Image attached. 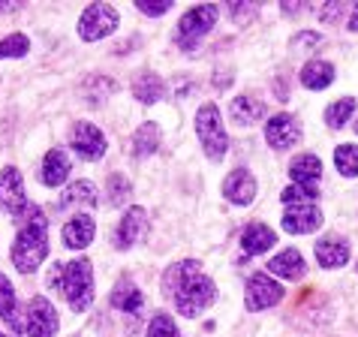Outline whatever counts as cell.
<instances>
[{"instance_id": "6da1fadb", "label": "cell", "mask_w": 358, "mask_h": 337, "mask_svg": "<svg viewBox=\"0 0 358 337\" xmlns=\"http://www.w3.org/2000/svg\"><path fill=\"white\" fill-rule=\"evenodd\" d=\"M163 289L169 299L175 301L178 313L187 316V320H193V316L208 310L217 299L214 280L208 274H202V265L196 259H184V262L172 265L163 277Z\"/></svg>"}, {"instance_id": "7a4b0ae2", "label": "cell", "mask_w": 358, "mask_h": 337, "mask_svg": "<svg viewBox=\"0 0 358 337\" xmlns=\"http://www.w3.org/2000/svg\"><path fill=\"white\" fill-rule=\"evenodd\" d=\"M48 286L64 295L73 313H85L94 304V268L85 256L73 262H57L48 271Z\"/></svg>"}, {"instance_id": "3957f363", "label": "cell", "mask_w": 358, "mask_h": 337, "mask_svg": "<svg viewBox=\"0 0 358 337\" xmlns=\"http://www.w3.org/2000/svg\"><path fill=\"white\" fill-rule=\"evenodd\" d=\"M48 223L43 211L34 205L31 214L24 217L22 223H18V235H15V244H13V265L22 274H34L39 265L45 262L48 256Z\"/></svg>"}, {"instance_id": "277c9868", "label": "cell", "mask_w": 358, "mask_h": 337, "mask_svg": "<svg viewBox=\"0 0 358 337\" xmlns=\"http://www.w3.org/2000/svg\"><path fill=\"white\" fill-rule=\"evenodd\" d=\"M196 133H199V142H202V151L208 154V160H223L229 151V136L220 121V108L214 103H205L196 112Z\"/></svg>"}, {"instance_id": "5b68a950", "label": "cell", "mask_w": 358, "mask_h": 337, "mask_svg": "<svg viewBox=\"0 0 358 337\" xmlns=\"http://www.w3.org/2000/svg\"><path fill=\"white\" fill-rule=\"evenodd\" d=\"M217 15H220V6H214V3L187 9V13L181 15V22H178L175 43L181 45L184 52H193V48L202 43V36L217 24Z\"/></svg>"}, {"instance_id": "8992f818", "label": "cell", "mask_w": 358, "mask_h": 337, "mask_svg": "<svg viewBox=\"0 0 358 337\" xmlns=\"http://www.w3.org/2000/svg\"><path fill=\"white\" fill-rule=\"evenodd\" d=\"M31 202H27V193H24V181H22V172L13 166H6L0 172V211L9 214L15 223H22L27 214H31Z\"/></svg>"}, {"instance_id": "52a82bcc", "label": "cell", "mask_w": 358, "mask_h": 337, "mask_svg": "<svg viewBox=\"0 0 358 337\" xmlns=\"http://www.w3.org/2000/svg\"><path fill=\"white\" fill-rule=\"evenodd\" d=\"M115 27H117V9L108 3H91L78 18V36L85 43L106 39L108 34H115Z\"/></svg>"}, {"instance_id": "ba28073f", "label": "cell", "mask_w": 358, "mask_h": 337, "mask_svg": "<svg viewBox=\"0 0 358 337\" xmlns=\"http://www.w3.org/2000/svg\"><path fill=\"white\" fill-rule=\"evenodd\" d=\"M57 310L45 295H34L27 301V313H24V331L27 337H55L57 334Z\"/></svg>"}, {"instance_id": "9c48e42d", "label": "cell", "mask_w": 358, "mask_h": 337, "mask_svg": "<svg viewBox=\"0 0 358 337\" xmlns=\"http://www.w3.org/2000/svg\"><path fill=\"white\" fill-rule=\"evenodd\" d=\"M283 301V286L274 280L271 274H253L247 280V295H244V304L250 313H259L268 310V307L280 304Z\"/></svg>"}, {"instance_id": "30bf717a", "label": "cell", "mask_w": 358, "mask_h": 337, "mask_svg": "<svg viewBox=\"0 0 358 337\" xmlns=\"http://www.w3.org/2000/svg\"><path fill=\"white\" fill-rule=\"evenodd\" d=\"M69 145H73V151L82 157V160H99V157L106 154V136L99 127H94L91 121H78L73 127V133H69Z\"/></svg>"}, {"instance_id": "8fae6325", "label": "cell", "mask_w": 358, "mask_h": 337, "mask_svg": "<svg viewBox=\"0 0 358 337\" xmlns=\"http://www.w3.org/2000/svg\"><path fill=\"white\" fill-rule=\"evenodd\" d=\"M148 226H151L148 211L133 205L130 211L121 217V223H117V229H115V247L117 250H130V247H136L138 241H142V235L148 232Z\"/></svg>"}, {"instance_id": "7c38bea8", "label": "cell", "mask_w": 358, "mask_h": 337, "mask_svg": "<svg viewBox=\"0 0 358 337\" xmlns=\"http://www.w3.org/2000/svg\"><path fill=\"white\" fill-rule=\"evenodd\" d=\"M265 142L271 145L274 151H289L292 145L301 142V124H298L292 115H274L271 121L265 124Z\"/></svg>"}, {"instance_id": "4fadbf2b", "label": "cell", "mask_w": 358, "mask_h": 337, "mask_svg": "<svg viewBox=\"0 0 358 337\" xmlns=\"http://www.w3.org/2000/svg\"><path fill=\"white\" fill-rule=\"evenodd\" d=\"M322 226V211L316 205H292L283 211V229L289 235H307Z\"/></svg>"}, {"instance_id": "5bb4252c", "label": "cell", "mask_w": 358, "mask_h": 337, "mask_svg": "<svg viewBox=\"0 0 358 337\" xmlns=\"http://www.w3.org/2000/svg\"><path fill=\"white\" fill-rule=\"evenodd\" d=\"M223 193L232 205H250L256 199V178L247 168H235L223 181Z\"/></svg>"}, {"instance_id": "9a60e30c", "label": "cell", "mask_w": 358, "mask_h": 337, "mask_svg": "<svg viewBox=\"0 0 358 337\" xmlns=\"http://www.w3.org/2000/svg\"><path fill=\"white\" fill-rule=\"evenodd\" d=\"M94 232H96L94 217H87V214H76L73 220H66L61 238H64V244L69 247V250H85V247L94 241Z\"/></svg>"}, {"instance_id": "2e32d148", "label": "cell", "mask_w": 358, "mask_h": 337, "mask_svg": "<svg viewBox=\"0 0 358 337\" xmlns=\"http://www.w3.org/2000/svg\"><path fill=\"white\" fill-rule=\"evenodd\" d=\"M69 168H73V163H69L64 148H52L43 160V172H39V178H43L45 187H61L69 178Z\"/></svg>"}, {"instance_id": "e0dca14e", "label": "cell", "mask_w": 358, "mask_h": 337, "mask_svg": "<svg viewBox=\"0 0 358 337\" xmlns=\"http://www.w3.org/2000/svg\"><path fill=\"white\" fill-rule=\"evenodd\" d=\"M316 259L322 268H341L350 262V244L341 238H322V241H316Z\"/></svg>"}, {"instance_id": "ac0fdd59", "label": "cell", "mask_w": 358, "mask_h": 337, "mask_svg": "<svg viewBox=\"0 0 358 337\" xmlns=\"http://www.w3.org/2000/svg\"><path fill=\"white\" fill-rule=\"evenodd\" d=\"M289 175H292L295 184L316 187V181L322 178V160L316 154H298L295 160L289 163Z\"/></svg>"}, {"instance_id": "d6986e66", "label": "cell", "mask_w": 358, "mask_h": 337, "mask_svg": "<svg viewBox=\"0 0 358 337\" xmlns=\"http://www.w3.org/2000/svg\"><path fill=\"white\" fill-rule=\"evenodd\" d=\"M268 271H271L274 277H283V280H298V277H304V256L298 250H283L277 253L271 262H268Z\"/></svg>"}, {"instance_id": "ffe728a7", "label": "cell", "mask_w": 358, "mask_h": 337, "mask_svg": "<svg viewBox=\"0 0 358 337\" xmlns=\"http://www.w3.org/2000/svg\"><path fill=\"white\" fill-rule=\"evenodd\" d=\"M274 241H277V235L271 226H265V223H250L241 232V247H244V253H250V256L271 250Z\"/></svg>"}, {"instance_id": "44dd1931", "label": "cell", "mask_w": 358, "mask_h": 337, "mask_svg": "<svg viewBox=\"0 0 358 337\" xmlns=\"http://www.w3.org/2000/svg\"><path fill=\"white\" fill-rule=\"evenodd\" d=\"M229 115H232V121L238 127H250L256 124L259 117H265V103H259L256 96H235L232 106H229Z\"/></svg>"}, {"instance_id": "7402d4cb", "label": "cell", "mask_w": 358, "mask_h": 337, "mask_svg": "<svg viewBox=\"0 0 358 337\" xmlns=\"http://www.w3.org/2000/svg\"><path fill=\"white\" fill-rule=\"evenodd\" d=\"M73 205H87V208H94V205H96V187H94L91 181H73L61 196H57V208H61V211H66V208H73Z\"/></svg>"}, {"instance_id": "603a6c76", "label": "cell", "mask_w": 358, "mask_h": 337, "mask_svg": "<svg viewBox=\"0 0 358 337\" xmlns=\"http://www.w3.org/2000/svg\"><path fill=\"white\" fill-rule=\"evenodd\" d=\"M334 82V66L328 61H310L301 69V85L307 91H325Z\"/></svg>"}, {"instance_id": "cb8c5ba5", "label": "cell", "mask_w": 358, "mask_h": 337, "mask_svg": "<svg viewBox=\"0 0 358 337\" xmlns=\"http://www.w3.org/2000/svg\"><path fill=\"white\" fill-rule=\"evenodd\" d=\"M112 307L115 310H121V313H138L142 310V304H145V299H142V289H136V286L130 283V280H121L112 289Z\"/></svg>"}, {"instance_id": "d4e9b609", "label": "cell", "mask_w": 358, "mask_h": 337, "mask_svg": "<svg viewBox=\"0 0 358 337\" xmlns=\"http://www.w3.org/2000/svg\"><path fill=\"white\" fill-rule=\"evenodd\" d=\"M163 94H166V82L160 76H154V73H142L133 82V96L138 103H145V106L163 100Z\"/></svg>"}, {"instance_id": "484cf974", "label": "cell", "mask_w": 358, "mask_h": 337, "mask_svg": "<svg viewBox=\"0 0 358 337\" xmlns=\"http://www.w3.org/2000/svg\"><path fill=\"white\" fill-rule=\"evenodd\" d=\"M157 148H160V127L154 121H145L138 130L133 133V157H151Z\"/></svg>"}, {"instance_id": "4316f807", "label": "cell", "mask_w": 358, "mask_h": 337, "mask_svg": "<svg viewBox=\"0 0 358 337\" xmlns=\"http://www.w3.org/2000/svg\"><path fill=\"white\" fill-rule=\"evenodd\" d=\"M0 320H6L15 331H24V329H22V320H18L15 289H13V283H9L6 274H0Z\"/></svg>"}, {"instance_id": "83f0119b", "label": "cell", "mask_w": 358, "mask_h": 337, "mask_svg": "<svg viewBox=\"0 0 358 337\" xmlns=\"http://www.w3.org/2000/svg\"><path fill=\"white\" fill-rule=\"evenodd\" d=\"M355 115V100L352 96H343V100H337L325 108V124L331 127V130H341V127H346V121Z\"/></svg>"}, {"instance_id": "f1b7e54d", "label": "cell", "mask_w": 358, "mask_h": 337, "mask_svg": "<svg viewBox=\"0 0 358 337\" xmlns=\"http://www.w3.org/2000/svg\"><path fill=\"white\" fill-rule=\"evenodd\" d=\"M334 166L341 168L343 178H358V145H337Z\"/></svg>"}, {"instance_id": "f546056e", "label": "cell", "mask_w": 358, "mask_h": 337, "mask_svg": "<svg viewBox=\"0 0 358 337\" xmlns=\"http://www.w3.org/2000/svg\"><path fill=\"white\" fill-rule=\"evenodd\" d=\"M316 196H320V190H316V187L292 184V187H286V190L280 193V199H283L286 208H292V205H313Z\"/></svg>"}, {"instance_id": "4dcf8cb0", "label": "cell", "mask_w": 358, "mask_h": 337, "mask_svg": "<svg viewBox=\"0 0 358 337\" xmlns=\"http://www.w3.org/2000/svg\"><path fill=\"white\" fill-rule=\"evenodd\" d=\"M106 193H108V205H124L127 202V196H130V178H124L121 172H115V175H108V181H106Z\"/></svg>"}, {"instance_id": "1f68e13d", "label": "cell", "mask_w": 358, "mask_h": 337, "mask_svg": "<svg viewBox=\"0 0 358 337\" xmlns=\"http://www.w3.org/2000/svg\"><path fill=\"white\" fill-rule=\"evenodd\" d=\"M27 52H31V39L24 34H13L0 39V57H24Z\"/></svg>"}, {"instance_id": "d6a6232c", "label": "cell", "mask_w": 358, "mask_h": 337, "mask_svg": "<svg viewBox=\"0 0 358 337\" xmlns=\"http://www.w3.org/2000/svg\"><path fill=\"white\" fill-rule=\"evenodd\" d=\"M148 337H181L178 325L169 313H154V320L148 322Z\"/></svg>"}, {"instance_id": "836d02e7", "label": "cell", "mask_w": 358, "mask_h": 337, "mask_svg": "<svg viewBox=\"0 0 358 337\" xmlns=\"http://www.w3.org/2000/svg\"><path fill=\"white\" fill-rule=\"evenodd\" d=\"M136 6L142 9L145 15H166L169 9H172V3H169V0H163V3H148V0H138Z\"/></svg>"}, {"instance_id": "e575fe53", "label": "cell", "mask_w": 358, "mask_h": 337, "mask_svg": "<svg viewBox=\"0 0 358 337\" xmlns=\"http://www.w3.org/2000/svg\"><path fill=\"white\" fill-rule=\"evenodd\" d=\"M295 45H320V34H298Z\"/></svg>"}, {"instance_id": "d590c367", "label": "cell", "mask_w": 358, "mask_h": 337, "mask_svg": "<svg viewBox=\"0 0 358 337\" xmlns=\"http://www.w3.org/2000/svg\"><path fill=\"white\" fill-rule=\"evenodd\" d=\"M350 31H352V34L358 31V3L352 6V15H350Z\"/></svg>"}, {"instance_id": "8d00e7d4", "label": "cell", "mask_w": 358, "mask_h": 337, "mask_svg": "<svg viewBox=\"0 0 358 337\" xmlns=\"http://www.w3.org/2000/svg\"><path fill=\"white\" fill-rule=\"evenodd\" d=\"M0 337H9V334H3V331H0Z\"/></svg>"}, {"instance_id": "74e56055", "label": "cell", "mask_w": 358, "mask_h": 337, "mask_svg": "<svg viewBox=\"0 0 358 337\" xmlns=\"http://www.w3.org/2000/svg\"><path fill=\"white\" fill-rule=\"evenodd\" d=\"M355 133H358V121H355Z\"/></svg>"}]
</instances>
